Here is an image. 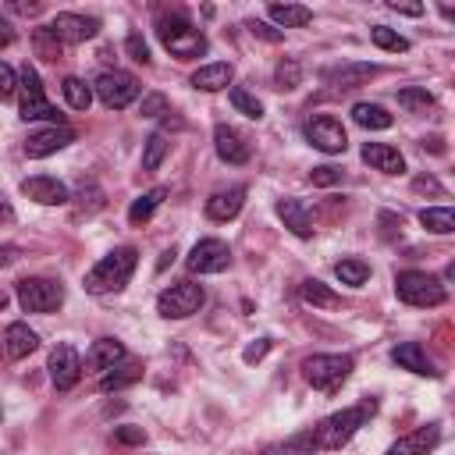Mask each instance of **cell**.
<instances>
[{"label":"cell","instance_id":"9","mask_svg":"<svg viewBox=\"0 0 455 455\" xmlns=\"http://www.w3.org/2000/svg\"><path fill=\"white\" fill-rule=\"evenodd\" d=\"M14 295L25 313H53L64 302V288L50 277H21L14 284Z\"/></svg>","mask_w":455,"mask_h":455},{"label":"cell","instance_id":"46","mask_svg":"<svg viewBox=\"0 0 455 455\" xmlns=\"http://www.w3.org/2000/svg\"><path fill=\"white\" fill-rule=\"evenodd\" d=\"M309 181H313V185H338V181H341V171L331 167V164H323V167H313V171H309Z\"/></svg>","mask_w":455,"mask_h":455},{"label":"cell","instance_id":"19","mask_svg":"<svg viewBox=\"0 0 455 455\" xmlns=\"http://www.w3.org/2000/svg\"><path fill=\"white\" fill-rule=\"evenodd\" d=\"M242 206H245V188L231 185V188H220L206 199V217L210 220H231V217H238Z\"/></svg>","mask_w":455,"mask_h":455},{"label":"cell","instance_id":"48","mask_svg":"<svg viewBox=\"0 0 455 455\" xmlns=\"http://www.w3.org/2000/svg\"><path fill=\"white\" fill-rule=\"evenodd\" d=\"M412 188H416V192H434V196H444V188H441V181H437V178H430V174H423V178H416V181H412Z\"/></svg>","mask_w":455,"mask_h":455},{"label":"cell","instance_id":"7","mask_svg":"<svg viewBox=\"0 0 455 455\" xmlns=\"http://www.w3.org/2000/svg\"><path fill=\"white\" fill-rule=\"evenodd\" d=\"M92 92L100 96L103 107H110V110H124V107H132V103L139 100L142 85H139V78L128 75V71H100L96 82H92Z\"/></svg>","mask_w":455,"mask_h":455},{"label":"cell","instance_id":"18","mask_svg":"<svg viewBox=\"0 0 455 455\" xmlns=\"http://www.w3.org/2000/svg\"><path fill=\"white\" fill-rule=\"evenodd\" d=\"M391 359H395L402 370H409V373H419V377H437L434 359L427 355V348H423L419 341H402V345H395V348H391Z\"/></svg>","mask_w":455,"mask_h":455},{"label":"cell","instance_id":"3","mask_svg":"<svg viewBox=\"0 0 455 455\" xmlns=\"http://www.w3.org/2000/svg\"><path fill=\"white\" fill-rule=\"evenodd\" d=\"M156 39L164 43V50L171 53V57H178V60H196V57H203L206 53V36L188 21V18H181V14H164L160 21H156Z\"/></svg>","mask_w":455,"mask_h":455},{"label":"cell","instance_id":"51","mask_svg":"<svg viewBox=\"0 0 455 455\" xmlns=\"http://www.w3.org/2000/svg\"><path fill=\"white\" fill-rule=\"evenodd\" d=\"M11 43H14V25L0 14V46H11Z\"/></svg>","mask_w":455,"mask_h":455},{"label":"cell","instance_id":"10","mask_svg":"<svg viewBox=\"0 0 455 455\" xmlns=\"http://www.w3.org/2000/svg\"><path fill=\"white\" fill-rule=\"evenodd\" d=\"M57 43H68V46H75V43H85V39H92L96 32H100V21L96 18H89V14H75V11H60L57 18H50L46 25H43Z\"/></svg>","mask_w":455,"mask_h":455},{"label":"cell","instance_id":"31","mask_svg":"<svg viewBox=\"0 0 455 455\" xmlns=\"http://www.w3.org/2000/svg\"><path fill=\"white\" fill-rule=\"evenodd\" d=\"M419 224L434 235H451L455 231V210L451 206H427V210H419Z\"/></svg>","mask_w":455,"mask_h":455},{"label":"cell","instance_id":"13","mask_svg":"<svg viewBox=\"0 0 455 455\" xmlns=\"http://www.w3.org/2000/svg\"><path fill=\"white\" fill-rule=\"evenodd\" d=\"M68 142H75V128H68V124H50V128H43V132H32L21 149H25L28 160H43V156H53L57 149H64Z\"/></svg>","mask_w":455,"mask_h":455},{"label":"cell","instance_id":"27","mask_svg":"<svg viewBox=\"0 0 455 455\" xmlns=\"http://www.w3.org/2000/svg\"><path fill=\"white\" fill-rule=\"evenodd\" d=\"M299 299H302L306 306H313V309H334V306H338V295H334L323 281H316V277H306V281L299 284Z\"/></svg>","mask_w":455,"mask_h":455},{"label":"cell","instance_id":"24","mask_svg":"<svg viewBox=\"0 0 455 455\" xmlns=\"http://www.w3.org/2000/svg\"><path fill=\"white\" fill-rule=\"evenodd\" d=\"M274 210H277V217L284 220V228L291 235H299V238H309L313 235V220H309V213H306V206L299 199H277Z\"/></svg>","mask_w":455,"mask_h":455},{"label":"cell","instance_id":"1","mask_svg":"<svg viewBox=\"0 0 455 455\" xmlns=\"http://www.w3.org/2000/svg\"><path fill=\"white\" fill-rule=\"evenodd\" d=\"M135 263H139V252L132 245H121L114 252H107L89 274H85V291L89 295H110V291H121L128 284V277L135 274Z\"/></svg>","mask_w":455,"mask_h":455},{"label":"cell","instance_id":"35","mask_svg":"<svg viewBox=\"0 0 455 455\" xmlns=\"http://www.w3.org/2000/svg\"><path fill=\"white\" fill-rule=\"evenodd\" d=\"M167 149H171L167 135H164V132H153V135L146 139V149H142V171H156V167L164 164Z\"/></svg>","mask_w":455,"mask_h":455},{"label":"cell","instance_id":"6","mask_svg":"<svg viewBox=\"0 0 455 455\" xmlns=\"http://www.w3.org/2000/svg\"><path fill=\"white\" fill-rule=\"evenodd\" d=\"M18 92H21V107H18L21 121H53V124H60V110L46 100L36 68L25 64V71L18 75Z\"/></svg>","mask_w":455,"mask_h":455},{"label":"cell","instance_id":"11","mask_svg":"<svg viewBox=\"0 0 455 455\" xmlns=\"http://www.w3.org/2000/svg\"><path fill=\"white\" fill-rule=\"evenodd\" d=\"M185 267L192 274H220L231 267V249L220 238H199L192 245V252L185 256Z\"/></svg>","mask_w":455,"mask_h":455},{"label":"cell","instance_id":"17","mask_svg":"<svg viewBox=\"0 0 455 455\" xmlns=\"http://www.w3.org/2000/svg\"><path fill=\"white\" fill-rule=\"evenodd\" d=\"M437 441H441V427L437 423H427V427H416L405 437H398L387 448V455H427V451L437 448Z\"/></svg>","mask_w":455,"mask_h":455},{"label":"cell","instance_id":"44","mask_svg":"<svg viewBox=\"0 0 455 455\" xmlns=\"http://www.w3.org/2000/svg\"><path fill=\"white\" fill-rule=\"evenodd\" d=\"M124 50H128V57H132V60L149 64V46H146V39H142L139 32H132V36L124 39Z\"/></svg>","mask_w":455,"mask_h":455},{"label":"cell","instance_id":"12","mask_svg":"<svg viewBox=\"0 0 455 455\" xmlns=\"http://www.w3.org/2000/svg\"><path fill=\"white\" fill-rule=\"evenodd\" d=\"M302 132H306L309 146H316L320 153H345V146H348V135H345L341 121L331 117V114H316V117H309V121L302 124Z\"/></svg>","mask_w":455,"mask_h":455},{"label":"cell","instance_id":"42","mask_svg":"<svg viewBox=\"0 0 455 455\" xmlns=\"http://www.w3.org/2000/svg\"><path fill=\"white\" fill-rule=\"evenodd\" d=\"M36 50H39L46 60H57V57H60V43H57L46 28H36Z\"/></svg>","mask_w":455,"mask_h":455},{"label":"cell","instance_id":"34","mask_svg":"<svg viewBox=\"0 0 455 455\" xmlns=\"http://www.w3.org/2000/svg\"><path fill=\"white\" fill-rule=\"evenodd\" d=\"M334 274H338V281L341 284H348V288H359V284H366V277H370V267L363 263V259H338L334 263Z\"/></svg>","mask_w":455,"mask_h":455},{"label":"cell","instance_id":"38","mask_svg":"<svg viewBox=\"0 0 455 455\" xmlns=\"http://www.w3.org/2000/svg\"><path fill=\"white\" fill-rule=\"evenodd\" d=\"M299 82H302V64L291 60V57H284V60L274 68V85H277V89H295Z\"/></svg>","mask_w":455,"mask_h":455},{"label":"cell","instance_id":"47","mask_svg":"<svg viewBox=\"0 0 455 455\" xmlns=\"http://www.w3.org/2000/svg\"><path fill=\"white\" fill-rule=\"evenodd\" d=\"M267 352H270V338H256L252 345H245L242 359H245V363H259V359H263Z\"/></svg>","mask_w":455,"mask_h":455},{"label":"cell","instance_id":"25","mask_svg":"<svg viewBox=\"0 0 455 455\" xmlns=\"http://www.w3.org/2000/svg\"><path fill=\"white\" fill-rule=\"evenodd\" d=\"M352 121H355L359 128H370V132H384V128L395 124V117H391L380 103H355V107H352Z\"/></svg>","mask_w":455,"mask_h":455},{"label":"cell","instance_id":"45","mask_svg":"<svg viewBox=\"0 0 455 455\" xmlns=\"http://www.w3.org/2000/svg\"><path fill=\"white\" fill-rule=\"evenodd\" d=\"M114 441H117V444L135 448V444H142V441H146V430H142V427H132V423H128V427H114Z\"/></svg>","mask_w":455,"mask_h":455},{"label":"cell","instance_id":"36","mask_svg":"<svg viewBox=\"0 0 455 455\" xmlns=\"http://www.w3.org/2000/svg\"><path fill=\"white\" fill-rule=\"evenodd\" d=\"M370 39H373V46H380V50H387V53H405V50H409V39L398 36L395 28H387V25H373V28H370Z\"/></svg>","mask_w":455,"mask_h":455},{"label":"cell","instance_id":"4","mask_svg":"<svg viewBox=\"0 0 455 455\" xmlns=\"http://www.w3.org/2000/svg\"><path fill=\"white\" fill-rule=\"evenodd\" d=\"M395 295L405 306H441L448 299L444 284L427 270H398L395 274Z\"/></svg>","mask_w":455,"mask_h":455},{"label":"cell","instance_id":"52","mask_svg":"<svg viewBox=\"0 0 455 455\" xmlns=\"http://www.w3.org/2000/svg\"><path fill=\"white\" fill-rule=\"evenodd\" d=\"M171 259H174V249H167V252H164V256H160V263H156V270H164V267H167V263H171Z\"/></svg>","mask_w":455,"mask_h":455},{"label":"cell","instance_id":"2","mask_svg":"<svg viewBox=\"0 0 455 455\" xmlns=\"http://www.w3.org/2000/svg\"><path fill=\"white\" fill-rule=\"evenodd\" d=\"M373 412H377V402H373V398H366V402H359V405H352V409L331 412V416L313 430L316 448H323V451H338V448H345V444L355 437V430H359Z\"/></svg>","mask_w":455,"mask_h":455},{"label":"cell","instance_id":"20","mask_svg":"<svg viewBox=\"0 0 455 455\" xmlns=\"http://www.w3.org/2000/svg\"><path fill=\"white\" fill-rule=\"evenodd\" d=\"M359 156H363L373 171H384V174H402V171H405V156H402L395 146H387V142H366Z\"/></svg>","mask_w":455,"mask_h":455},{"label":"cell","instance_id":"15","mask_svg":"<svg viewBox=\"0 0 455 455\" xmlns=\"http://www.w3.org/2000/svg\"><path fill=\"white\" fill-rule=\"evenodd\" d=\"M213 149H217V156L224 160V164H245L249 156H252V149H249V142H245V135L242 132H235L231 124H217L213 128Z\"/></svg>","mask_w":455,"mask_h":455},{"label":"cell","instance_id":"37","mask_svg":"<svg viewBox=\"0 0 455 455\" xmlns=\"http://www.w3.org/2000/svg\"><path fill=\"white\" fill-rule=\"evenodd\" d=\"M398 107H405V110H412V114H427V110L434 107V96H430L427 89H419V85H409V89L398 92Z\"/></svg>","mask_w":455,"mask_h":455},{"label":"cell","instance_id":"40","mask_svg":"<svg viewBox=\"0 0 455 455\" xmlns=\"http://www.w3.org/2000/svg\"><path fill=\"white\" fill-rule=\"evenodd\" d=\"M160 114H171L167 96L164 92H146L142 103H139V117H160Z\"/></svg>","mask_w":455,"mask_h":455},{"label":"cell","instance_id":"49","mask_svg":"<svg viewBox=\"0 0 455 455\" xmlns=\"http://www.w3.org/2000/svg\"><path fill=\"white\" fill-rule=\"evenodd\" d=\"M14 259H21V249L18 245H0V267H11Z\"/></svg>","mask_w":455,"mask_h":455},{"label":"cell","instance_id":"32","mask_svg":"<svg viewBox=\"0 0 455 455\" xmlns=\"http://www.w3.org/2000/svg\"><path fill=\"white\" fill-rule=\"evenodd\" d=\"M316 451V441H313V430L306 434H295L288 441H277L270 448H263V455H313Z\"/></svg>","mask_w":455,"mask_h":455},{"label":"cell","instance_id":"14","mask_svg":"<svg viewBox=\"0 0 455 455\" xmlns=\"http://www.w3.org/2000/svg\"><path fill=\"white\" fill-rule=\"evenodd\" d=\"M46 370H50V380H53L57 391H71L78 384V377H82V359H78V352L71 345H57L50 352Z\"/></svg>","mask_w":455,"mask_h":455},{"label":"cell","instance_id":"23","mask_svg":"<svg viewBox=\"0 0 455 455\" xmlns=\"http://www.w3.org/2000/svg\"><path fill=\"white\" fill-rule=\"evenodd\" d=\"M231 78H235L231 64L213 60V64H203V68L192 75V85H196V89H203V92H220V89H228V85H231Z\"/></svg>","mask_w":455,"mask_h":455},{"label":"cell","instance_id":"30","mask_svg":"<svg viewBox=\"0 0 455 455\" xmlns=\"http://www.w3.org/2000/svg\"><path fill=\"white\" fill-rule=\"evenodd\" d=\"M267 14H270L281 28H299V25H306V21L313 18V11L302 7V4H270Z\"/></svg>","mask_w":455,"mask_h":455},{"label":"cell","instance_id":"39","mask_svg":"<svg viewBox=\"0 0 455 455\" xmlns=\"http://www.w3.org/2000/svg\"><path fill=\"white\" fill-rule=\"evenodd\" d=\"M228 96H231V107H235L238 114H245V117H252V121H259V117H263V103H259L252 92H245V89H238V85H235Z\"/></svg>","mask_w":455,"mask_h":455},{"label":"cell","instance_id":"21","mask_svg":"<svg viewBox=\"0 0 455 455\" xmlns=\"http://www.w3.org/2000/svg\"><path fill=\"white\" fill-rule=\"evenodd\" d=\"M124 359V345L117 338H96L92 348L85 352V366L96 370V373H107L110 366H117Z\"/></svg>","mask_w":455,"mask_h":455},{"label":"cell","instance_id":"29","mask_svg":"<svg viewBox=\"0 0 455 455\" xmlns=\"http://www.w3.org/2000/svg\"><path fill=\"white\" fill-rule=\"evenodd\" d=\"M370 75H377V68L373 64H345V68H334V71H327L323 78L331 82V85H338V89H355L363 78H370Z\"/></svg>","mask_w":455,"mask_h":455},{"label":"cell","instance_id":"33","mask_svg":"<svg viewBox=\"0 0 455 455\" xmlns=\"http://www.w3.org/2000/svg\"><path fill=\"white\" fill-rule=\"evenodd\" d=\"M60 92H64L68 107H75V110H89V103H92V85H85V82L75 78V75H68V78L60 82Z\"/></svg>","mask_w":455,"mask_h":455},{"label":"cell","instance_id":"26","mask_svg":"<svg viewBox=\"0 0 455 455\" xmlns=\"http://www.w3.org/2000/svg\"><path fill=\"white\" fill-rule=\"evenodd\" d=\"M164 199H167V188H164V185H156V188L135 196L132 206H128V220H132V224H146V220L153 217V210H156Z\"/></svg>","mask_w":455,"mask_h":455},{"label":"cell","instance_id":"8","mask_svg":"<svg viewBox=\"0 0 455 455\" xmlns=\"http://www.w3.org/2000/svg\"><path fill=\"white\" fill-rule=\"evenodd\" d=\"M203 302H206L203 284H196V281H178V284H171L167 291L156 295V313H160L164 320H185V316L199 313Z\"/></svg>","mask_w":455,"mask_h":455},{"label":"cell","instance_id":"41","mask_svg":"<svg viewBox=\"0 0 455 455\" xmlns=\"http://www.w3.org/2000/svg\"><path fill=\"white\" fill-rule=\"evenodd\" d=\"M14 92H18V71L7 60H0V103L11 100Z\"/></svg>","mask_w":455,"mask_h":455},{"label":"cell","instance_id":"16","mask_svg":"<svg viewBox=\"0 0 455 455\" xmlns=\"http://www.w3.org/2000/svg\"><path fill=\"white\" fill-rule=\"evenodd\" d=\"M21 192H25L28 199L43 203V206H60V203H68V199H71L68 185H64V181H57V178H50V174L25 178V181H21Z\"/></svg>","mask_w":455,"mask_h":455},{"label":"cell","instance_id":"22","mask_svg":"<svg viewBox=\"0 0 455 455\" xmlns=\"http://www.w3.org/2000/svg\"><path fill=\"white\" fill-rule=\"evenodd\" d=\"M36 345H39V334L28 323H11L4 331V352H7V359H25L28 352H36Z\"/></svg>","mask_w":455,"mask_h":455},{"label":"cell","instance_id":"53","mask_svg":"<svg viewBox=\"0 0 455 455\" xmlns=\"http://www.w3.org/2000/svg\"><path fill=\"white\" fill-rule=\"evenodd\" d=\"M4 302H7V295H0V309H4Z\"/></svg>","mask_w":455,"mask_h":455},{"label":"cell","instance_id":"50","mask_svg":"<svg viewBox=\"0 0 455 455\" xmlns=\"http://www.w3.org/2000/svg\"><path fill=\"white\" fill-rule=\"evenodd\" d=\"M387 7H391V11H398V14H412V18H416V14H423V4H398V0H391Z\"/></svg>","mask_w":455,"mask_h":455},{"label":"cell","instance_id":"5","mask_svg":"<svg viewBox=\"0 0 455 455\" xmlns=\"http://www.w3.org/2000/svg\"><path fill=\"white\" fill-rule=\"evenodd\" d=\"M352 355H334V352H320V355H309L302 359V377L316 387V391H338L348 373H352Z\"/></svg>","mask_w":455,"mask_h":455},{"label":"cell","instance_id":"28","mask_svg":"<svg viewBox=\"0 0 455 455\" xmlns=\"http://www.w3.org/2000/svg\"><path fill=\"white\" fill-rule=\"evenodd\" d=\"M142 377V363H117V366H110L107 373H103V380H100V391H117V387H128V384H135Z\"/></svg>","mask_w":455,"mask_h":455},{"label":"cell","instance_id":"43","mask_svg":"<svg viewBox=\"0 0 455 455\" xmlns=\"http://www.w3.org/2000/svg\"><path fill=\"white\" fill-rule=\"evenodd\" d=\"M245 28H249L252 36H259V39H267V43H281V39H284V32H281V28H274V25H267V21H259V18H252V21H245Z\"/></svg>","mask_w":455,"mask_h":455}]
</instances>
